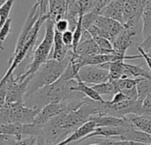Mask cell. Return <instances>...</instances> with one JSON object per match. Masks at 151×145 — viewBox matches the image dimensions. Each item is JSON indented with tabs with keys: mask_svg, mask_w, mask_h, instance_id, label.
Returning <instances> with one entry per match:
<instances>
[{
	"mask_svg": "<svg viewBox=\"0 0 151 145\" xmlns=\"http://www.w3.org/2000/svg\"><path fill=\"white\" fill-rule=\"evenodd\" d=\"M43 25L45 26L44 37L37 45V47L35 48L30 55L24 60L26 63H27V66L21 74L16 75V79L18 81H24L27 77L35 73L43 63L50 59L54 43L55 23L49 18L45 20Z\"/></svg>",
	"mask_w": 151,
	"mask_h": 145,
	"instance_id": "obj_3",
	"label": "cell"
},
{
	"mask_svg": "<svg viewBox=\"0 0 151 145\" xmlns=\"http://www.w3.org/2000/svg\"><path fill=\"white\" fill-rule=\"evenodd\" d=\"M137 92L138 99L144 101L146 97L151 95V80L145 77H137Z\"/></svg>",
	"mask_w": 151,
	"mask_h": 145,
	"instance_id": "obj_20",
	"label": "cell"
},
{
	"mask_svg": "<svg viewBox=\"0 0 151 145\" xmlns=\"http://www.w3.org/2000/svg\"><path fill=\"white\" fill-rule=\"evenodd\" d=\"M11 25H12V19L8 18L6 19V21L1 26V31H0V48H1V50H4V43L11 33Z\"/></svg>",
	"mask_w": 151,
	"mask_h": 145,
	"instance_id": "obj_25",
	"label": "cell"
},
{
	"mask_svg": "<svg viewBox=\"0 0 151 145\" xmlns=\"http://www.w3.org/2000/svg\"><path fill=\"white\" fill-rule=\"evenodd\" d=\"M36 2L40 5L41 16L47 15L48 12H49V2H50V0H36Z\"/></svg>",
	"mask_w": 151,
	"mask_h": 145,
	"instance_id": "obj_30",
	"label": "cell"
},
{
	"mask_svg": "<svg viewBox=\"0 0 151 145\" xmlns=\"http://www.w3.org/2000/svg\"><path fill=\"white\" fill-rule=\"evenodd\" d=\"M4 2H5V0H1V3H0V4H3Z\"/></svg>",
	"mask_w": 151,
	"mask_h": 145,
	"instance_id": "obj_35",
	"label": "cell"
},
{
	"mask_svg": "<svg viewBox=\"0 0 151 145\" xmlns=\"http://www.w3.org/2000/svg\"><path fill=\"white\" fill-rule=\"evenodd\" d=\"M75 53L80 56H91L96 54H103V50L96 42V40L91 37L89 39L81 40L76 49Z\"/></svg>",
	"mask_w": 151,
	"mask_h": 145,
	"instance_id": "obj_13",
	"label": "cell"
},
{
	"mask_svg": "<svg viewBox=\"0 0 151 145\" xmlns=\"http://www.w3.org/2000/svg\"><path fill=\"white\" fill-rule=\"evenodd\" d=\"M92 87L102 96V95H110V96H113L115 95L118 91L116 86L114 85V83L111 81L105 82H102V83H98V84H93Z\"/></svg>",
	"mask_w": 151,
	"mask_h": 145,
	"instance_id": "obj_22",
	"label": "cell"
},
{
	"mask_svg": "<svg viewBox=\"0 0 151 145\" xmlns=\"http://www.w3.org/2000/svg\"><path fill=\"white\" fill-rule=\"evenodd\" d=\"M96 128V121L94 120H88L86 123H84L83 125L80 126L73 133H72L65 140H64L60 144V145L74 144L79 140L83 139L87 136H88L89 134H91L95 130Z\"/></svg>",
	"mask_w": 151,
	"mask_h": 145,
	"instance_id": "obj_10",
	"label": "cell"
},
{
	"mask_svg": "<svg viewBox=\"0 0 151 145\" xmlns=\"http://www.w3.org/2000/svg\"><path fill=\"white\" fill-rule=\"evenodd\" d=\"M77 85L78 81L76 79L65 81L59 78L55 82L36 90L24 102L28 106L42 110V108L50 103H68L74 99L86 97L84 93L72 89Z\"/></svg>",
	"mask_w": 151,
	"mask_h": 145,
	"instance_id": "obj_1",
	"label": "cell"
},
{
	"mask_svg": "<svg viewBox=\"0 0 151 145\" xmlns=\"http://www.w3.org/2000/svg\"><path fill=\"white\" fill-rule=\"evenodd\" d=\"M111 82H112L114 83L118 91H121L124 89H127L135 87L137 84V77H136V79L120 78V79H117V80H111Z\"/></svg>",
	"mask_w": 151,
	"mask_h": 145,
	"instance_id": "obj_23",
	"label": "cell"
},
{
	"mask_svg": "<svg viewBox=\"0 0 151 145\" xmlns=\"http://www.w3.org/2000/svg\"><path fill=\"white\" fill-rule=\"evenodd\" d=\"M40 16H41L40 5L36 2L33 5V7L30 9V12H29V13H28V15H27V17L26 19L23 28H22L19 35V38H18V41H17V43H16V47L14 49L12 56L17 55L23 49V47L25 46V44H26V43H27V41L28 39V35H29V33H30L31 29L33 28L34 25L38 20V19L40 18Z\"/></svg>",
	"mask_w": 151,
	"mask_h": 145,
	"instance_id": "obj_7",
	"label": "cell"
},
{
	"mask_svg": "<svg viewBox=\"0 0 151 145\" xmlns=\"http://www.w3.org/2000/svg\"><path fill=\"white\" fill-rule=\"evenodd\" d=\"M78 76L87 84H98L110 81V71L98 65H87L81 68Z\"/></svg>",
	"mask_w": 151,
	"mask_h": 145,
	"instance_id": "obj_6",
	"label": "cell"
},
{
	"mask_svg": "<svg viewBox=\"0 0 151 145\" xmlns=\"http://www.w3.org/2000/svg\"><path fill=\"white\" fill-rule=\"evenodd\" d=\"M66 109V105L64 102L58 103H50L45 105L36 115L33 123L36 124H46L52 118L56 117Z\"/></svg>",
	"mask_w": 151,
	"mask_h": 145,
	"instance_id": "obj_8",
	"label": "cell"
},
{
	"mask_svg": "<svg viewBox=\"0 0 151 145\" xmlns=\"http://www.w3.org/2000/svg\"><path fill=\"white\" fill-rule=\"evenodd\" d=\"M41 110L28 106L25 102L7 103L0 105V125L19 122L23 124L33 123Z\"/></svg>",
	"mask_w": 151,
	"mask_h": 145,
	"instance_id": "obj_5",
	"label": "cell"
},
{
	"mask_svg": "<svg viewBox=\"0 0 151 145\" xmlns=\"http://www.w3.org/2000/svg\"><path fill=\"white\" fill-rule=\"evenodd\" d=\"M94 24L104 29L111 36V42L115 39V37L119 34V32L123 28V24L120 21L101 14H99L96 18Z\"/></svg>",
	"mask_w": 151,
	"mask_h": 145,
	"instance_id": "obj_9",
	"label": "cell"
},
{
	"mask_svg": "<svg viewBox=\"0 0 151 145\" xmlns=\"http://www.w3.org/2000/svg\"><path fill=\"white\" fill-rule=\"evenodd\" d=\"M142 106H143V110H144V114L151 115V95H150L148 97H146L144 99Z\"/></svg>",
	"mask_w": 151,
	"mask_h": 145,
	"instance_id": "obj_33",
	"label": "cell"
},
{
	"mask_svg": "<svg viewBox=\"0 0 151 145\" xmlns=\"http://www.w3.org/2000/svg\"><path fill=\"white\" fill-rule=\"evenodd\" d=\"M124 131H125V125L121 126V127H97L95 128V130L91 134H89L83 139L93 137V136H105V137L120 136L123 135ZM83 139H81V140H83ZM81 140H79V141H81Z\"/></svg>",
	"mask_w": 151,
	"mask_h": 145,
	"instance_id": "obj_15",
	"label": "cell"
},
{
	"mask_svg": "<svg viewBox=\"0 0 151 145\" xmlns=\"http://www.w3.org/2000/svg\"><path fill=\"white\" fill-rule=\"evenodd\" d=\"M137 50L139 51V53L140 54H142V58H144L145 59V62H146V64L148 65V66H149V68L151 70V56L150 55V53L148 52V51H146L141 45H139L137 48Z\"/></svg>",
	"mask_w": 151,
	"mask_h": 145,
	"instance_id": "obj_29",
	"label": "cell"
},
{
	"mask_svg": "<svg viewBox=\"0 0 151 145\" xmlns=\"http://www.w3.org/2000/svg\"><path fill=\"white\" fill-rule=\"evenodd\" d=\"M111 1L112 0H98L97 3H96V6H95V8L93 9V12H96V13L99 14L100 12H101V10L104 7H105L108 4H110Z\"/></svg>",
	"mask_w": 151,
	"mask_h": 145,
	"instance_id": "obj_32",
	"label": "cell"
},
{
	"mask_svg": "<svg viewBox=\"0 0 151 145\" xmlns=\"http://www.w3.org/2000/svg\"><path fill=\"white\" fill-rule=\"evenodd\" d=\"M142 22H143V40L151 35V0H147L143 13H142Z\"/></svg>",
	"mask_w": 151,
	"mask_h": 145,
	"instance_id": "obj_21",
	"label": "cell"
},
{
	"mask_svg": "<svg viewBox=\"0 0 151 145\" xmlns=\"http://www.w3.org/2000/svg\"><path fill=\"white\" fill-rule=\"evenodd\" d=\"M141 46L146 50V51H150V50L151 49V35H149L146 39L143 40V42L142 43Z\"/></svg>",
	"mask_w": 151,
	"mask_h": 145,
	"instance_id": "obj_34",
	"label": "cell"
},
{
	"mask_svg": "<svg viewBox=\"0 0 151 145\" xmlns=\"http://www.w3.org/2000/svg\"><path fill=\"white\" fill-rule=\"evenodd\" d=\"M62 36H63V41L65 43V44L70 48L73 49V31L68 29L66 31H65L64 33H62Z\"/></svg>",
	"mask_w": 151,
	"mask_h": 145,
	"instance_id": "obj_28",
	"label": "cell"
},
{
	"mask_svg": "<svg viewBox=\"0 0 151 145\" xmlns=\"http://www.w3.org/2000/svg\"><path fill=\"white\" fill-rule=\"evenodd\" d=\"M97 127H121L127 122V118H119L111 115H99L93 119Z\"/></svg>",
	"mask_w": 151,
	"mask_h": 145,
	"instance_id": "obj_17",
	"label": "cell"
},
{
	"mask_svg": "<svg viewBox=\"0 0 151 145\" xmlns=\"http://www.w3.org/2000/svg\"><path fill=\"white\" fill-rule=\"evenodd\" d=\"M78 81V85L76 87H73L72 89L73 90H77V91H81L82 93H84L87 97H90L91 99L96 100V101H101V102H104L105 100L102 98L101 95L93 88V87H89L87 85V83H85L83 81H81L80 79V77L77 75L75 78Z\"/></svg>",
	"mask_w": 151,
	"mask_h": 145,
	"instance_id": "obj_19",
	"label": "cell"
},
{
	"mask_svg": "<svg viewBox=\"0 0 151 145\" xmlns=\"http://www.w3.org/2000/svg\"><path fill=\"white\" fill-rule=\"evenodd\" d=\"M14 1L15 0H5V2L3 4H1V8H0V23H1V26L9 18V14L11 12L12 8Z\"/></svg>",
	"mask_w": 151,
	"mask_h": 145,
	"instance_id": "obj_24",
	"label": "cell"
},
{
	"mask_svg": "<svg viewBox=\"0 0 151 145\" xmlns=\"http://www.w3.org/2000/svg\"><path fill=\"white\" fill-rule=\"evenodd\" d=\"M72 50L73 49L68 51L67 56L63 60L58 61L54 58H50L43 63L35 73L33 74V77L28 84L24 101L39 89L55 82L62 76L70 62Z\"/></svg>",
	"mask_w": 151,
	"mask_h": 145,
	"instance_id": "obj_2",
	"label": "cell"
},
{
	"mask_svg": "<svg viewBox=\"0 0 151 145\" xmlns=\"http://www.w3.org/2000/svg\"><path fill=\"white\" fill-rule=\"evenodd\" d=\"M70 50L71 49L68 48L63 41L62 33L55 30L53 48H52L50 58H54V59H57L58 61H61L67 56L68 51Z\"/></svg>",
	"mask_w": 151,
	"mask_h": 145,
	"instance_id": "obj_12",
	"label": "cell"
},
{
	"mask_svg": "<svg viewBox=\"0 0 151 145\" xmlns=\"http://www.w3.org/2000/svg\"><path fill=\"white\" fill-rule=\"evenodd\" d=\"M68 29H69V21L67 20V19L63 18L55 22V30L56 31L64 33L65 31H66Z\"/></svg>",
	"mask_w": 151,
	"mask_h": 145,
	"instance_id": "obj_27",
	"label": "cell"
},
{
	"mask_svg": "<svg viewBox=\"0 0 151 145\" xmlns=\"http://www.w3.org/2000/svg\"><path fill=\"white\" fill-rule=\"evenodd\" d=\"M129 99L130 98L126 94H124L122 91H119V92H117L114 95V97L111 100V103H120V102H123V101H126V100H129Z\"/></svg>",
	"mask_w": 151,
	"mask_h": 145,
	"instance_id": "obj_31",
	"label": "cell"
},
{
	"mask_svg": "<svg viewBox=\"0 0 151 145\" xmlns=\"http://www.w3.org/2000/svg\"><path fill=\"white\" fill-rule=\"evenodd\" d=\"M0 133L2 134H7L15 136L19 141L24 136V124L19 122H14V123H9V124H1L0 125ZM18 143V144H19Z\"/></svg>",
	"mask_w": 151,
	"mask_h": 145,
	"instance_id": "obj_18",
	"label": "cell"
},
{
	"mask_svg": "<svg viewBox=\"0 0 151 145\" xmlns=\"http://www.w3.org/2000/svg\"><path fill=\"white\" fill-rule=\"evenodd\" d=\"M126 118H127L132 122V124L139 130L151 135V115H136L130 113L127 114Z\"/></svg>",
	"mask_w": 151,
	"mask_h": 145,
	"instance_id": "obj_16",
	"label": "cell"
},
{
	"mask_svg": "<svg viewBox=\"0 0 151 145\" xmlns=\"http://www.w3.org/2000/svg\"><path fill=\"white\" fill-rule=\"evenodd\" d=\"M149 53H150V56H151V49H150V51H149Z\"/></svg>",
	"mask_w": 151,
	"mask_h": 145,
	"instance_id": "obj_36",
	"label": "cell"
},
{
	"mask_svg": "<svg viewBox=\"0 0 151 145\" xmlns=\"http://www.w3.org/2000/svg\"><path fill=\"white\" fill-rule=\"evenodd\" d=\"M143 22L142 18L133 19L123 24V28L111 42L116 53L126 55L131 47H138L143 42Z\"/></svg>",
	"mask_w": 151,
	"mask_h": 145,
	"instance_id": "obj_4",
	"label": "cell"
},
{
	"mask_svg": "<svg viewBox=\"0 0 151 145\" xmlns=\"http://www.w3.org/2000/svg\"><path fill=\"white\" fill-rule=\"evenodd\" d=\"M67 4L66 0H50L48 15L50 19L58 21L60 19L65 18Z\"/></svg>",
	"mask_w": 151,
	"mask_h": 145,
	"instance_id": "obj_14",
	"label": "cell"
},
{
	"mask_svg": "<svg viewBox=\"0 0 151 145\" xmlns=\"http://www.w3.org/2000/svg\"><path fill=\"white\" fill-rule=\"evenodd\" d=\"M124 3L125 0H112L101 10L99 14L112 18L124 24Z\"/></svg>",
	"mask_w": 151,
	"mask_h": 145,
	"instance_id": "obj_11",
	"label": "cell"
},
{
	"mask_svg": "<svg viewBox=\"0 0 151 145\" xmlns=\"http://www.w3.org/2000/svg\"><path fill=\"white\" fill-rule=\"evenodd\" d=\"M19 139L15 136L7 135V134H2L0 133V144H18Z\"/></svg>",
	"mask_w": 151,
	"mask_h": 145,
	"instance_id": "obj_26",
	"label": "cell"
}]
</instances>
